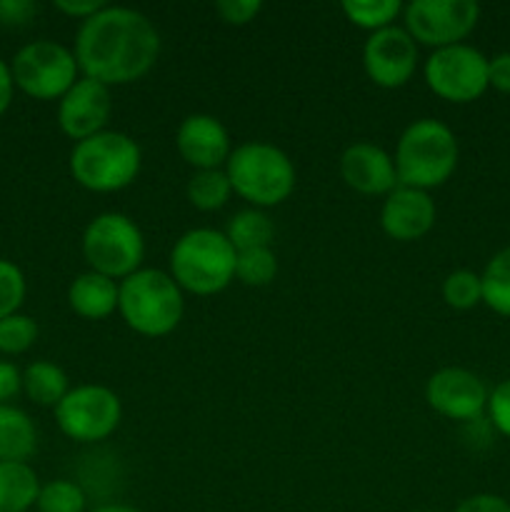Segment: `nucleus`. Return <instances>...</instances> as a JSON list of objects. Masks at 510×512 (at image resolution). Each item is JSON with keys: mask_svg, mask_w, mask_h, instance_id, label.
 <instances>
[{"mask_svg": "<svg viewBox=\"0 0 510 512\" xmlns=\"http://www.w3.org/2000/svg\"><path fill=\"white\" fill-rule=\"evenodd\" d=\"M160 53V35L143 13L105 5L83 20L75 38V60L85 78L103 85H128L143 78Z\"/></svg>", "mask_w": 510, "mask_h": 512, "instance_id": "f257e3e1", "label": "nucleus"}, {"mask_svg": "<svg viewBox=\"0 0 510 512\" xmlns=\"http://www.w3.org/2000/svg\"><path fill=\"white\" fill-rule=\"evenodd\" d=\"M393 163L398 185L428 193L430 188L450 180L458 168V140L440 120H415L400 135Z\"/></svg>", "mask_w": 510, "mask_h": 512, "instance_id": "f03ea898", "label": "nucleus"}, {"mask_svg": "<svg viewBox=\"0 0 510 512\" xmlns=\"http://www.w3.org/2000/svg\"><path fill=\"white\" fill-rule=\"evenodd\" d=\"M183 290L173 275L140 268L120 280L118 310L130 330L145 338H160L178 328L183 318Z\"/></svg>", "mask_w": 510, "mask_h": 512, "instance_id": "7ed1b4c3", "label": "nucleus"}, {"mask_svg": "<svg viewBox=\"0 0 510 512\" xmlns=\"http://www.w3.org/2000/svg\"><path fill=\"white\" fill-rule=\"evenodd\" d=\"M235 248L225 233L210 228L188 230L170 253V275L180 290L215 295L235 278Z\"/></svg>", "mask_w": 510, "mask_h": 512, "instance_id": "20e7f679", "label": "nucleus"}, {"mask_svg": "<svg viewBox=\"0 0 510 512\" xmlns=\"http://www.w3.org/2000/svg\"><path fill=\"white\" fill-rule=\"evenodd\" d=\"M230 188L255 208H270L290 198L295 188L293 160L270 143H243L225 163Z\"/></svg>", "mask_w": 510, "mask_h": 512, "instance_id": "39448f33", "label": "nucleus"}, {"mask_svg": "<svg viewBox=\"0 0 510 512\" xmlns=\"http://www.w3.org/2000/svg\"><path fill=\"white\" fill-rule=\"evenodd\" d=\"M140 148L130 135L103 130L75 143L70 173L75 183L93 193H115L138 178Z\"/></svg>", "mask_w": 510, "mask_h": 512, "instance_id": "423d86ee", "label": "nucleus"}, {"mask_svg": "<svg viewBox=\"0 0 510 512\" xmlns=\"http://www.w3.org/2000/svg\"><path fill=\"white\" fill-rule=\"evenodd\" d=\"M83 255L93 273L125 280L140 270L145 240L138 225L123 213H103L83 233Z\"/></svg>", "mask_w": 510, "mask_h": 512, "instance_id": "0eeeda50", "label": "nucleus"}, {"mask_svg": "<svg viewBox=\"0 0 510 512\" xmlns=\"http://www.w3.org/2000/svg\"><path fill=\"white\" fill-rule=\"evenodd\" d=\"M78 60L55 40H33L10 63L13 83L35 100L63 98L78 80Z\"/></svg>", "mask_w": 510, "mask_h": 512, "instance_id": "6e6552de", "label": "nucleus"}, {"mask_svg": "<svg viewBox=\"0 0 510 512\" xmlns=\"http://www.w3.org/2000/svg\"><path fill=\"white\" fill-rule=\"evenodd\" d=\"M425 83L448 103H473L488 85V58L473 45H448L425 60Z\"/></svg>", "mask_w": 510, "mask_h": 512, "instance_id": "1a4fd4ad", "label": "nucleus"}, {"mask_svg": "<svg viewBox=\"0 0 510 512\" xmlns=\"http://www.w3.org/2000/svg\"><path fill=\"white\" fill-rule=\"evenodd\" d=\"M123 408L120 398L105 385H80L68 390L55 405V420L60 430L75 443H98L118 430Z\"/></svg>", "mask_w": 510, "mask_h": 512, "instance_id": "9d476101", "label": "nucleus"}, {"mask_svg": "<svg viewBox=\"0 0 510 512\" xmlns=\"http://www.w3.org/2000/svg\"><path fill=\"white\" fill-rule=\"evenodd\" d=\"M405 30L430 48L458 45L475 30L480 5L475 0H413L403 8Z\"/></svg>", "mask_w": 510, "mask_h": 512, "instance_id": "9b49d317", "label": "nucleus"}, {"mask_svg": "<svg viewBox=\"0 0 510 512\" xmlns=\"http://www.w3.org/2000/svg\"><path fill=\"white\" fill-rule=\"evenodd\" d=\"M363 65L368 78L380 88H400L418 68V43L398 25L370 33L363 48Z\"/></svg>", "mask_w": 510, "mask_h": 512, "instance_id": "f8f14e48", "label": "nucleus"}, {"mask_svg": "<svg viewBox=\"0 0 510 512\" xmlns=\"http://www.w3.org/2000/svg\"><path fill=\"white\" fill-rule=\"evenodd\" d=\"M488 388L465 368H443L430 375L425 400L435 413L450 420H475L488 408Z\"/></svg>", "mask_w": 510, "mask_h": 512, "instance_id": "ddd939ff", "label": "nucleus"}, {"mask_svg": "<svg viewBox=\"0 0 510 512\" xmlns=\"http://www.w3.org/2000/svg\"><path fill=\"white\" fill-rule=\"evenodd\" d=\"M110 113H113V98H110L108 85L83 75L60 98L58 123L68 138L80 143V140L90 138V135L103 133Z\"/></svg>", "mask_w": 510, "mask_h": 512, "instance_id": "4468645a", "label": "nucleus"}, {"mask_svg": "<svg viewBox=\"0 0 510 512\" xmlns=\"http://www.w3.org/2000/svg\"><path fill=\"white\" fill-rule=\"evenodd\" d=\"M175 148L180 158L195 170H215L230 158V135L218 118L193 113L180 123L175 135Z\"/></svg>", "mask_w": 510, "mask_h": 512, "instance_id": "2eb2a0df", "label": "nucleus"}, {"mask_svg": "<svg viewBox=\"0 0 510 512\" xmlns=\"http://www.w3.org/2000/svg\"><path fill=\"white\" fill-rule=\"evenodd\" d=\"M435 215V203L425 190L398 185L393 193L385 195L380 225L393 240L410 243L433 230Z\"/></svg>", "mask_w": 510, "mask_h": 512, "instance_id": "dca6fc26", "label": "nucleus"}, {"mask_svg": "<svg viewBox=\"0 0 510 512\" xmlns=\"http://www.w3.org/2000/svg\"><path fill=\"white\" fill-rule=\"evenodd\" d=\"M340 175L363 195H388L398 188L395 163L380 145L353 143L340 155Z\"/></svg>", "mask_w": 510, "mask_h": 512, "instance_id": "f3484780", "label": "nucleus"}, {"mask_svg": "<svg viewBox=\"0 0 510 512\" xmlns=\"http://www.w3.org/2000/svg\"><path fill=\"white\" fill-rule=\"evenodd\" d=\"M118 293L120 285L113 278L88 270L70 283L68 303L80 318L103 320L118 310Z\"/></svg>", "mask_w": 510, "mask_h": 512, "instance_id": "a211bd4d", "label": "nucleus"}, {"mask_svg": "<svg viewBox=\"0 0 510 512\" xmlns=\"http://www.w3.org/2000/svg\"><path fill=\"white\" fill-rule=\"evenodd\" d=\"M38 450V433L28 413L0 405V463H28Z\"/></svg>", "mask_w": 510, "mask_h": 512, "instance_id": "6ab92c4d", "label": "nucleus"}, {"mask_svg": "<svg viewBox=\"0 0 510 512\" xmlns=\"http://www.w3.org/2000/svg\"><path fill=\"white\" fill-rule=\"evenodd\" d=\"M40 480L28 463H0V512H25L38 503Z\"/></svg>", "mask_w": 510, "mask_h": 512, "instance_id": "aec40b11", "label": "nucleus"}, {"mask_svg": "<svg viewBox=\"0 0 510 512\" xmlns=\"http://www.w3.org/2000/svg\"><path fill=\"white\" fill-rule=\"evenodd\" d=\"M23 390L35 405L55 408L68 395V375L48 360H35L23 373Z\"/></svg>", "mask_w": 510, "mask_h": 512, "instance_id": "412c9836", "label": "nucleus"}, {"mask_svg": "<svg viewBox=\"0 0 510 512\" xmlns=\"http://www.w3.org/2000/svg\"><path fill=\"white\" fill-rule=\"evenodd\" d=\"M273 235H275L273 223H270L268 215L258 208L235 213L233 218L228 220V230H225V238L230 240L235 253H240V250H253V248H270Z\"/></svg>", "mask_w": 510, "mask_h": 512, "instance_id": "4be33fe9", "label": "nucleus"}, {"mask_svg": "<svg viewBox=\"0 0 510 512\" xmlns=\"http://www.w3.org/2000/svg\"><path fill=\"white\" fill-rule=\"evenodd\" d=\"M480 280H483V303L493 313L510 318V245L488 260Z\"/></svg>", "mask_w": 510, "mask_h": 512, "instance_id": "5701e85b", "label": "nucleus"}, {"mask_svg": "<svg viewBox=\"0 0 510 512\" xmlns=\"http://www.w3.org/2000/svg\"><path fill=\"white\" fill-rule=\"evenodd\" d=\"M230 193V180L225 175V170L215 168V170H195L193 178L188 180V200L195 205L198 210H218L228 203Z\"/></svg>", "mask_w": 510, "mask_h": 512, "instance_id": "b1692460", "label": "nucleus"}, {"mask_svg": "<svg viewBox=\"0 0 510 512\" xmlns=\"http://www.w3.org/2000/svg\"><path fill=\"white\" fill-rule=\"evenodd\" d=\"M400 10H403V5L398 0H345L343 3L345 18L358 28L370 30V33L390 28Z\"/></svg>", "mask_w": 510, "mask_h": 512, "instance_id": "393cba45", "label": "nucleus"}, {"mask_svg": "<svg viewBox=\"0 0 510 512\" xmlns=\"http://www.w3.org/2000/svg\"><path fill=\"white\" fill-rule=\"evenodd\" d=\"M278 273V260L270 248H253L240 250L235 258V278L253 288H263Z\"/></svg>", "mask_w": 510, "mask_h": 512, "instance_id": "a878e982", "label": "nucleus"}, {"mask_svg": "<svg viewBox=\"0 0 510 512\" xmlns=\"http://www.w3.org/2000/svg\"><path fill=\"white\" fill-rule=\"evenodd\" d=\"M443 300L455 310H470L483 303V280L473 270H453L443 280Z\"/></svg>", "mask_w": 510, "mask_h": 512, "instance_id": "bb28decb", "label": "nucleus"}, {"mask_svg": "<svg viewBox=\"0 0 510 512\" xmlns=\"http://www.w3.org/2000/svg\"><path fill=\"white\" fill-rule=\"evenodd\" d=\"M35 508L40 512H83L85 493L78 483L70 480H53L48 485H40V495Z\"/></svg>", "mask_w": 510, "mask_h": 512, "instance_id": "cd10ccee", "label": "nucleus"}, {"mask_svg": "<svg viewBox=\"0 0 510 512\" xmlns=\"http://www.w3.org/2000/svg\"><path fill=\"white\" fill-rule=\"evenodd\" d=\"M38 340V323L28 315H8L0 320V353L20 355Z\"/></svg>", "mask_w": 510, "mask_h": 512, "instance_id": "c85d7f7f", "label": "nucleus"}, {"mask_svg": "<svg viewBox=\"0 0 510 512\" xmlns=\"http://www.w3.org/2000/svg\"><path fill=\"white\" fill-rule=\"evenodd\" d=\"M25 300V275L10 260L0 258V320L18 313Z\"/></svg>", "mask_w": 510, "mask_h": 512, "instance_id": "c756f323", "label": "nucleus"}, {"mask_svg": "<svg viewBox=\"0 0 510 512\" xmlns=\"http://www.w3.org/2000/svg\"><path fill=\"white\" fill-rule=\"evenodd\" d=\"M488 415L490 423L495 425L500 435L510 438V378L495 385V390L488 398Z\"/></svg>", "mask_w": 510, "mask_h": 512, "instance_id": "7c9ffc66", "label": "nucleus"}, {"mask_svg": "<svg viewBox=\"0 0 510 512\" xmlns=\"http://www.w3.org/2000/svg\"><path fill=\"white\" fill-rule=\"evenodd\" d=\"M263 3L260 0H218L215 10L220 18L230 25H245L260 13Z\"/></svg>", "mask_w": 510, "mask_h": 512, "instance_id": "2f4dec72", "label": "nucleus"}, {"mask_svg": "<svg viewBox=\"0 0 510 512\" xmlns=\"http://www.w3.org/2000/svg\"><path fill=\"white\" fill-rule=\"evenodd\" d=\"M455 512H510V503L500 495L493 493H478L465 498L463 503L455 508Z\"/></svg>", "mask_w": 510, "mask_h": 512, "instance_id": "473e14b6", "label": "nucleus"}, {"mask_svg": "<svg viewBox=\"0 0 510 512\" xmlns=\"http://www.w3.org/2000/svg\"><path fill=\"white\" fill-rule=\"evenodd\" d=\"M488 85L498 93L510 95V50L488 58Z\"/></svg>", "mask_w": 510, "mask_h": 512, "instance_id": "72a5a7b5", "label": "nucleus"}, {"mask_svg": "<svg viewBox=\"0 0 510 512\" xmlns=\"http://www.w3.org/2000/svg\"><path fill=\"white\" fill-rule=\"evenodd\" d=\"M23 390V375L13 363L0 360V405H8Z\"/></svg>", "mask_w": 510, "mask_h": 512, "instance_id": "f704fd0d", "label": "nucleus"}, {"mask_svg": "<svg viewBox=\"0 0 510 512\" xmlns=\"http://www.w3.org/2000/svg\"><path fill=\"white\" fill-rule=\"evenodd\" d=\"M35 13V3L30 0H0V23L20 25L28 23Z\"/></svg>", "mask_w": 510, "mask_h": 512, "instance_id": "c9c22d12", "label": "nucleus"}, {"mask_svg": "<svg viewBox=\"0 0 510 512\" xmlns=\"http://www.w3.org/2000/svg\"><path fill=\"white\" fill-rule=\"evenodd\" d=\"M55 8L70 18L88 20L105 8L103 0H55Z\"/></svg>", "mask_w": 510, "mask_h": 512, "instance_id": "e433bc0d", "label": "nucleus"}, {"mask_svg": "<svg viewBox=\"0 0 510 512\" xmlns=\"http://www.w3.org/2000/svg\"><path fill=\"white\" fill-rule=\"evenodd\" d=\"M13 73H10V65L0 58V115L10 108V100H13Z\"/></svg>", "mask_w": 510, "mask_h": 512, "instance_id": "4c0bfd02", "label": "nucleus"}, {"mask_svg": "<svg viewBox=\"0 0 510 512\" xmlns=\"http://www.w3.org/2000/svg\"><path fill=\"white\" fill-rule=\"evenodd\" d=\"M93 512H140V510L128 508V505H103V508H95Z\"/></svg>", "mask_w": 510, "mask_h": 512, "instance_id": "58836bf2", "label": "nucleus"}, {"mask_svg": "<svg viewBox=\"0 0 510 512\" xmlns=\"http://www.w3.org/2000/svg\"><path fill=\"white\" fill-rule=\"evenodd\" d=\"M425 512H435V510H425Z\"/></svg>", "mask_w": 510, "mask_h": 512, "instance_id": "ea45409f", "label": "nucleus"}]
</instances>
